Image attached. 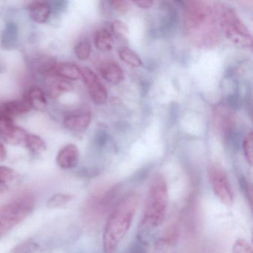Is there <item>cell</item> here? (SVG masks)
Masks as SVG:
<instances>
[{"instance_id": "6da1fadb", "label": "cell", "mask_w": 253, "mask_h": 253, "mask_svg": "<svg viewBox=\"0 0 253 253\" xmlns=\"http://www.w3.org/2000/svg\"><path fill=\"white\" fill-rule=\"evenodd\" d=\"M139 201L138 194L131 192L124 195L115 206L103 230V253H117L131 227Z\"/></svg>"}, {"instance_id": "7a4b0ae2", "label": "cell", "mask_w": 253, "mask_h": 253, "mask_svg": "<svg viewBox=\"0 0 253 253\" xmlns=\"http://www.w3.org/2000/svg\"><path fill=\"white\" fill-rule=\"evenodd\" d=\"M169 201L168 183L163 174L152 178L146 196L142 223L144 226L156 229L162 225L167 214Z\"/></svg>"}, {"instance_id": "3957f363", "label": "cell", "mask_w": 253, "mask_h": 253, "mask_svg": "<svg viewBox=\"0 0 253 253\" xmlns=\"http://www.w3.org/2000/svg\"><path fill=\"white\" fill-rule=\"evenodd\" d=\"M35 206L34 197L26 194L0 207V238L29 217Z\"/></svg>"}, {"instance_id": "277c9868", "label": "cell", "mask_w": 253, "mask_h": 253, "mask_svg": "<svg viewBox=\"0 0 253 253\" xmlns=\"http://www.w3.org/2000/svg\"><path fill=\"white\" fill-rule=\"evenodd\" d=\"M220 25L228 39L240 46L252 45V36L248 28L231 8L220 14Z\"/></svg>"}, {"instance_id": "5b68a950", "label": "cell", "mask_w": 253, "mask_h": 253, "mask_svg": "<svg viewBox=\"0 0 253 253\" xmlns=\"http://www.w3.org/2000/svg\"><path fill=\"white\" fill-rule=\"evenodd\" d=\"M210 185L217 199L226 207L233 204L234 194L226 171L220 164L213 163L208 167Z\"/></svg>"}, {"instance_id": "8992f818", "label": "cell", "mask_w": 253, "mask_h": 253, "mask_svg": "<svg viewBox=\"0 0 253 253\" xmlns=\"http://www.w3.org/2000/svg\"><path fill=\"white\" fill-rule=\"evenodd\" d=\"M186 21L191 31H198L211 24L212 9L203 1H188L186 2Z\"/></svg>"}, {"instance_id": "52a82bcc", "label": "cell", "mask_w": 253, "mask_h": 253, "mask_svg": "<svg viewBox=\"0 0 253 253\" xmlns=\"http://www.w3.org/2000/svg\"><path fill=\"white\" fill-rule=\"evenodd\" d=\"M82 70V78L87 91L91 100L97 105H103L108 98V92L100 78L88 68H84Z\"/></svg>"}, {"instance_id": "ba28073f", "label": "cell", "mask_w": 253, "mask_h": 253, "mask_svg": "<svg viewBox=\"0 0 253 253\" xmlns=\"http://www.w3.org/2000/svg\"><path fill=\"white\" fill-rule=\"evenodd\" d=\"M28 134L26 130L14 124L12 118L0 112V135L7 143L21 144L26 141Z\"/></svg>"}, {"instance_id": "9c48e42d", "label": "cell", "mask_w": 253, "mask_h": 253, "mask_svg": "<svg viewBox=\"0 0 253 253\" xmlns=\"http://www.w3.org/2000/svg\"><path fill=\"white\" fill-rule=\"evenodd\" d=\"M91 113L88 110H77L65 116L63 124L67 129L74 132H84L89 126Z\"/></svg>"}, {"instance_id": "30bf717a", "label": "cell", "mask_w": 253, "mask_h": 253, "mask_svg": "<svg viewBox=\"0 0 253 253\" xmlns=\"http://www.w3.org/2000/svg\"><path fill=\"white\" fill-rule=\"evenodd\" d=\"M80 152L75 144H68L60 149L57 155V165L63 169L75 168L79 162Z\"/></svg>"}, {"instance_id": "8fae6325", "label": "cell", "mask_w": 253, "mask_h": 253, "mask_svg": "<svg viewBox=\"0 0 253 253\" xmlns=\"http://www.w3.org/2000/svg\"><path fill=\"white\" fill-rule=\"evenodd\" d=\"M32 106L27 97L22 100H11L0 106V112L12 118L25 115L32 110Z\"/></svg>"}, {"instance_id": "7c38bea8", "label": "cell", "mask_w": 253, "mask_h": 253, "mask_svg": "<svg viewBox=\"0 0 253 253\" xmlns=\"http://www.w3.org/2000/svg\"><path fill=\"white\" fill-rule=\"evenodd\" d=\"M28 9L29 17L35 23H46L51 15V5L45 1H35L31 2Z\"/></svg>"}, {"instance_id": "4fadbf2b", "label": "cell", "mask_w": 253, "mask_h": 253, "mask_svg": "<svg viewBox=\"0 0 253 253\" xmlns=\"http://www.w3.org/2000/svg\"><path fill=\"white\" fill-rule=\"evenodd\" d=\"M100 75L103 77V79L115 85L121 84L125 78L122 68L118 63L114 62H109L103 65L100 68Z\"/></svg>"}, {"instance_id": "5bb4252c", "label": "cell", "mask_w": 253, "mask_h": 253, "mask_svg": "<svg viewBox=\"0 0 253 253\" xmlns=\"http://www.w3.org/2000/svg\"><path fill=\"white\" fill-rule=\"evenodd\" d=\"M56 76L69 81H78L82 76V70L76 64L65 63L57 66L54 70Z\"/></svg>"}, {"instance_id": "9a60e30c", "label": "cell", "mask_w": 253, "mask_h": 253, "mask_svg": "<svg viewBox=\"0 0 253 253\" xmlns=\"http://www.w3.org/2000/svg\"><path fill=\"white\" fill-rule=\"evenodd\" d=\"M73 89L72 84L63 78L56 77L48 83V92L53 99L57 98L64 93L69 92Z\"/></svg>"}, {"instance_id": "2e32d148", "label": "cell", "mask_w": 253, "mask_h": 253, "mask_svg": "<svg viewBox=\"0 0 253 253\" xmlns=\"http://www.w3.org/2000/svg\"><path fill=\"white\" fill-rule=\"evenodd\" d=\"M113 37L107 29H100L94 35V45L100 51H111L113 48Z\"/></svg>"}, {"instance_id": "e0dca14e", "label": "cell", "mask_w": 253, "mask_h": 253, "mask_svg": "<svg viewBox=\"0 0 253 253\" xmlns=\"http://www.w3.org/2000/svg\"><path fill=\"white\" fill-rule=\"evenodd\" d=\"M118 56L123 62L128 66L135 68L143 66L141 58L128 47H121L118 49Z\"/></svg>"}, {"instance_id": "ac0fdd59", "label": "cell", "mask_w": 253, "mask_h": 253, "mask_svg": "<svg viewBox=\"0 0 253 253\" xmlns=\"http://www.w3.org/2000/svg\"><path fill=\"white\" fill-rule=\"evenodd\" d=\"M26 97L30 101L32 108L42 109L47 106V100L45 94L39 87H33L31 88Z\"/></svg>"}, {"instance_id": "d6986e66", "label": "cell", "mask_w": 253, "mask_h": 253, "mask_svg": "<svg viewBox=\"0 0 253 253\" xmlns=\"http://www.w3.org/2000/svg\"><path fill=\"white\" fill-rule=\"evenodd\" d=\"M26 146L30 149L31 152L39 155L45 152L47 149L46 143L45 140L36 134H28L25 141Z\"/></svg>"}, {"instance_id": "ffe728a7", "label": "cell", "mask_w": 253, "mask_h": 253, "mask_svg": "<svg viewBox=\"0 0 253 253\" xmlns=\"http://www.w3.org/2000/svg\"><path fill=\"white\" fill-rule=\"evenodd\" d=\"M73 199V196L69 194L57 193L51 196L47 202L49 209L61 208L66 207Z\"/></svg>"}, {"instance_id": "44dd1931", "label": "cell", "mask_w": 253, "mask_h": 253, "mask_svg": "<svg viewBox=\"0 0 253 253\" xmlns=\"http://www.w3.org/2000/svg\"><path fill=\"white\" fill-rule=\"evenodd\" d=\"M17 27L14 23H10L6 25L5 32L2 35V44L4 46L12 47L17 39Z\"/></svg>"}, {"instance_id": "7402d4cb", "label": "cell", "mask_w": 253, "mask_h": 253, "mask_svg": "<svg viewBox=\"0 0 253 253\" xmlns=\"http://www.w3.org/2000/svg\"><path fill=\"white\" fill-rule=\"evenodd\" d=\"M91 51V43L87 40L80 41L75 47V55L81 60H87L90 57Z\"/></svg>"}, {"instance_id": "603a6c76", "label": "cell", "mask_w": 253, "mask_h": 253, "mask_svg": "<svg viewBox=\"0 0 253 253\" xmlns=\"http://www.w3.org/2000/svg\"><path fill=\"white\" fill-rule=\"evenodd\" d=\"M17 177V172L13 169L0 166V192H2L6 183L12 181Z\"/></svg>"}, {"instance_id": "cb8c5ba5", "label": "cell", "mask_w": 253, "mask_h": 253, "mask_svg": "<svg viewBox=\"0 0 253 253\" xmlns=\"http://www.w3.org/2000/svg\"><path fill=\"white\" fill-rule=\"evenodd\" d=\"M243 149H244V155L247 162L252 165L253 158V135L252 131H250L244 138L243 141Z\"/></svg>"}, {"instance_id": "d4e9b609", "label": "cell", "mask_w": 253, "mask_h": 253, "mask_svg": "<svg viewBox=\"0 0 253 253\" xmlns=\"http://www.w3.org/2000/svg\"><path fill=\"white\" fill-rule=\"evenodd\" d=\"M232 253H253V247L247 240L239 238L234 243Z\"/></svg>"}, {"instance_id": "484cf974", "label": "cell", "mask_w": 253, "mask_h": 253, "mask_svg": "<svg viewBox=\"0 0 253 253\" xmlns=\"http://www.w3.org/2000/svg\"><path fill=\"white\" fill-rule=\"evenodd\" d=\"M112 32L116 35H120V36H126L129 33V29L128 26H127L126 23L121 20H115L112 23Z\"/></svg>"}, {"instance_id": "4316f807", "label": "cell", "mask_w": 253, "mask_h": 253, "mask_svg": "<svg viewBox=\"0 0 253 253\" xmlns=\"http://www.w3.org/2000/svg\"><path fill=\"white\" fill-rule=\"evenodd\" d=\"M112 8L120 14H126L129 10V2L125 0H115L109 2Z\"/></svg>"}, {"instance_id": "83f0119b", "label": "cell", "mask_w": 253, "mask_h": 253, "mask_svg": "<svg viewBox=\"0 0 253 253\" xmlns=\"http://www.w3.org/2000/svg\"><path fill=\"white\" fill-rule=\"evenodd\" d=\"M134 3L138 8H142V9H149V8H152L154 2L149 0H143V1H136V2H134Z\"/></svg>"}, {"instance_id": "f1b7e54d", "label": "cell", "mask_w": 253, "mask_h": 253, "mask_svg": "<svg viewBox=\"0 0 253 253\" xmlns=\"http://www.w3.org/2000/svg\"><path fill=\"white\" fill-rule=\"evenodd\" d=\"M96 140L99 144L102 145L106 143V140H107V135L105 131H99L96 136Z\"/></svg>"}, {"instance_id": "f546056e", "label": "cell", "mask_w": 253, "mask_h": 253, "mask_svg": "<svg viewBox=\"0 0 253 253\" xmlns=\"http://www.w3.org/2000/svg\"><path fill=\"white\" fill-rule=\"evenodd\" d=\"M228 103L232 107L235 108L239 105L238 97L235 95H230L228 97Z\"/></svg>"}, {"instance_id": "4dcf8cb0", "label": "cell", "mask_w": 253, "mask_h": 253, "mask_svg": "<svg viewBox=\"0 0 253 253\" xmlns=\"http://www.w3.org/2000/svg\"><path fill=\"white\" fill-rule=\"evenodd\" d=\"M7 158V151L3 144L0 143V162L5 161Z\"/></svg>"}]
</instances>
